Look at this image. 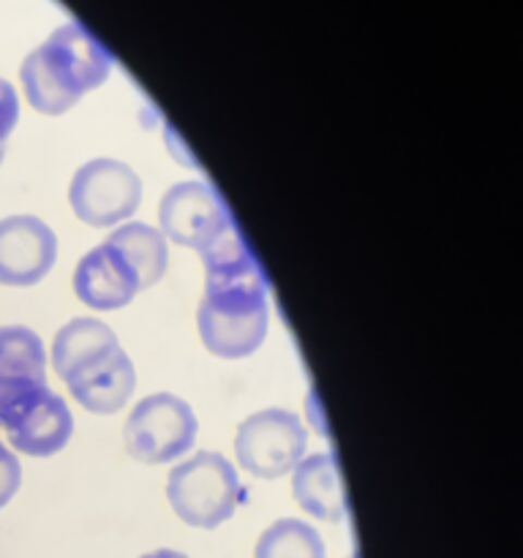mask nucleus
Instances as JSON below:
<instances>
[{
    "instance_id": "nucleus-7",
    "label": "nucleus",
    "mask_w": 523,
    "mask_h": 558,
    "mask_svg": "<svg viewBox=\"0 0 523 558\" xmlns=\"http://www.w3.org/2000/svg\"><path fill=\"white\" fill-rule=\"evenodd\" d=\"M232 227L238 223L232 221L227 202L202 180L169 185L158 205V232L167 238V243L191 248L196 254L218 243Z\"/></svg>"
},
{
    "instance_id": "nucleus-5",
    "label": "nucleus",
    "mask_w": 523,
    "mask_h": 558,
    "mask_svg": "<svg viewBox=\"0 0 523 558\" xmlns=\"http://www.w3.org/2000/svg\"><path fill=\"white\" fill-rule=\"evenodd\" d=\"M308 450V428L289 409L248 414L234 434V458L256 480H281L294 472Z\"/></svg>"
},
{
    "instance_id": "nucleus-14",
    "label": "nucleus",
    "mask_w": 523,
    "mask_h": 558,
    "mask_svg": "<svg viewBox=\"0 0 523 558\" xmlns=\"http://www.w3.org/2000/svg\"><path fill=\"white\" fill-rule=\"evenodd\" d=\"M49 357L36 330L25 325L0 327V390L47 385Z\"/></svg>"
},
{
    "instance_id": "nucleus-15",
    "label": "nucleus",
    "mask_w": 523,
    "mask_h": 558,
    "mask_svg": "<svg viewBox=\"0 0 523 558\" xmlns=\"http://www.w3.org/2000/svg\"><path fill=\"white\" fill-rule=\"evenodd\" d=\"M109 243L118 245L125 254V259L136 267L142 278V289H153L169 267V243L158 227H150L145 221H125L109 232Z\"/></svg>"
},
{
    "instance_id": "nucleus-12",
    "label": "nucleus",
    "mask_w": 523,
    "mask_h": 558,
    "mask_svg": "<svg viewBox=\"0 0 523 558\" xmlns=\"http://www.w3.org/2000/svg\"><path fill=\"white\" fill-rule=\"evenodd\" d=\"M292 496L300 510L316 521H346V494L336 452L305 456L292 472Z\"/></svg>"
},
{
    "instance_id": "nucleus-11",
    "label": "nucleus",
    "mask_w": 523,
    "mask_h": 558,
    "mask_svg": "<svg viewBox=\"0 0 523 558\" xmlns=\"http://www.w3.org/2000/svg\"><path fill=\"white\" fill-rule=\"evenodd\" d=\"M74 436V414L58 392L47 390L9 430L11 450L31 458H52Z\"/></svg>"
},
{
    "instance_id": "nucleus-17",
    "label": "nucleus",
    "mask_w": 523,
    "mask_h": 558,
    "mask_svg": "<svg viewBox=\"0 0 523 558\" xmlns=\"http://www.w3.org/2000/svg\"><path fill=\"white\" fill-rule=\"evenodd\" d=\"M20 123V93L9 80L0 76V163L5 158V145Z\"/></svg>"
},
{
    "instance_id": "nucleus-16",
    "label": "nucleus",
    "mask_w": 523,
    "mask_h": 558,
    "mask_svg": "<svg viewBox=\"0 0 523 558\" xmlns=\"http://www.w3.org/2000/svg\"><path fill=\"white\" fill-rule=\"evenodd\" d=\"M254 558H327L321 534L300 518H281L259 534Z\"/></svg>"
},
{
    "instance_id": "nucleus-1",
    "label": "nucleus",
    "mask_w": 523,
    "mask_h": 558,
    "mask_svg": "<svg viewBox=\"0 0 523 558\" xmlns=\"http://www.w3.org/2000/svg\"><path fill=\"white\" fill-rule=\"evenodd\" d=\"M205 292L196 308V332L212 357L245 360L262 349L270 330L265 270L238 227L202 251Z\"/></svg>"
},
{
    "instance_id": "nucleus-4",
    "label": "nucleus",
    "mask_w": 523,
    "mask_h": 558,
    "mask_svg": "<svg viewBox=\"0 0 523 558\" xmlns=\"http://www.w3.org/2000/svg\"><path fill=\"white\" fill-rule=\"evenodd\" d=\"M199 420L174 392H153L129 412L123 425L125 452L145 466H167L188 456L196 445Z\"/></svg>"
},
{
    "instance_id": "nucleus-10",
    "label": "nucleus",
    "mask_w": 523,
    "mask_h": 558,
    "mask_svg": "<svg viewBox=\"0 0 523 558\" xmlns=\"http://www.w3.org/2000/svg\"><path fill=\"white\" fill-rule=\"evenodd\" d=\"M120 349L123 347L112 327L104 325L96 316H76L54 332L49 363H52L58 379L71 387L107 365Z\"/></svg>"
},
{
    "instance_id": "nucleus-13",
    "label": "nucleus",
    "mask_w": 523,
    "mask_h": 558,
    "mask_svg": "<svg viewBox=\"0 0 523 558\" xmlns=\"http://www.w3.org/2000/svg\"><path fill=\"white\" fill-rule=\"evenodd\" d=\"M134 390L136 368L129 354H125V349H120L107 365H101L90 376H85V379L69 387L71 398L82 409L96 414V417H109V414L123 412L125 403L134 396Z\"/></svg>"
},
{
    "instance_id": "nucleus-20",
    "label": "nucleus",
    "mask_w": 523,
    "mask_h": 558,
    "mask_svg": "<svg viewBox=\"0 0 523 558\" xmlns=\"http://www.w3.org/2000/svg\"><path fill=\"white\" fill-rule=\"evenodd\" d=\"M349 558H357V556H349Z\"/></svg>"
},
{
    "instance_id": "nucleus-3",
    "label": "nucleus",
    "mask_w": 523,
    "mask_h": 558,
    "mask_svg": "<svg viewBox=\"0 0 523 558\" xmlns=\"http://www.w3.org/2000/svg\"><path fill=\"white\" fill-rule=\"evenodd\" d=\"M167 501L185 526L212 532L238 510V469L221 452L199 450L169 472Z\"/></svg>"
},
{
    "instance_id": "nucleus-18",
    "label": "nucleus",
    "mask_w": 523,
    "mask_h": 558,
    "mask_svg": "<svg viewBox=\"0 0 523 558\" xmlns=\"http://www.w3.org/2000/svg\"><path fill=\"white\" fill-rule=\"evenodd\" d=\"M20 485H22L20 458L14 456L11 447H5L3 441H0V510L14 499Z\"/></svg>"
},
{
    "instance_id": "nucleus-2",
    "label": "nucleus",
    "mask_w": 523,
    "mask_h": 558,
    "mask_svg": "<svg viewBox=\"0 0 523 558\" xmlns=\"http://www.w3.org/2000/svg\"><path fill=\"white\" fill-rule=\"evenodd\" d=\"M109 49L80 22L54 27L20 65L25 101L44 118L71 112L112 74Z\"/></svg>"
},
{
    "instance_id": "nucleus-9",
    "label": "nucleus",
    "mask_w": 523,
    "mask_h": 558,
    "mask_svg": "<svg viewBox=\"0 0 523 558\" xmlns=\"http://www.w3.org/2000/svg\"><path fill=\"white\" fill-rule=\"evenodd\" d=\"M71 287L80 303L93 311H120L136 300L142 289V278L136 267L125 259L123 251L109 240L87 251L76 265Z\"/></svg>"
},
{
    "instance_id": "nucleus-8",
    "label": "nucleus",
    "mask_w": 523,
    "mask_h": 558,
    "mask_svg": "<svg viewBox=\"0 0 523 558\" xmlns=\"http://www.w3.org/2000/svg\"><path fill=\"white\" fill-rule=\"evenodd\" d=\"M58 262V234L38 216L0 218V283L27 289L41 283Z\"/></svg>"
},
{
    "instance_id": "nucleus-6",
    "label": "nucleus",
    "mask_w": 523,
    "mask_h": 558,
    "mask_svg": "<svg viewBox=\"0 0 523 558\" xmlns=\"http://www.w3.org/2000/svg\"><path fill=\"white\" fill-rule=\"evenodd\" d=\"M69 205L85 227L114 229L139 210L142 178L118 158H90L71 178Z\"/></svg>"
},
{
    "instance_id": "nucleus-19",
    "label": "nucleus",
    "mask_w": 523,
    "mask_h": 558,
    "mask_svg": "<svg viewBox=\"0 0 523 558\" xmlns=\"http://www.w3.org/2000/svg\"><path fill=\"white\" fill-rule=\"evenodd\" d=\"M139 558H188V556L180 554V550H172V548H158V550H150V554H145Z\"/></svg>"
}]
</instances>
